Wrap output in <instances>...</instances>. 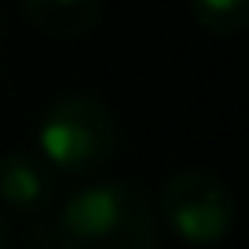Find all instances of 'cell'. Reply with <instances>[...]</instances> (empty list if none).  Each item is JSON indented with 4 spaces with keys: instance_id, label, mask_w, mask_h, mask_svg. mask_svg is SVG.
Returning <instances> with one entry per match:
<instances>
[{
    "instance_id": "obj_4",
    "label": "cell",
    "mask_w": 249,
    "mask_h": 249,
    "mask_svg": "<svg viewBox=\"0 0 249 249\" xmlns=\"http://www.w3.org/2000/svg\"><path fill=\"white\" fill-rule=\"evenodd\" d=\"M59 191V172L37 150L0 154V202L18 216H40L52 209Z\"/></svg>"
},
{
    "instance_id": "obj_3",
    "label": "cell",
    "mask_w": 249,
    "mask_h": 249,
    "mask_svg": "<svg viewBox=\"0 0 249 249\" xmlns=\"http://www.w3.org/2000/svg\"><path fill=\"white\" fill-rule=\"evenodd\" d=\"M154 216H161L172 238L209 249L231 234L238 205H234L231 187L220 176H213L205 169H183L165 179Z\"/></svg>"
},
{
    "instance_id": "obj_7",
    "label": "cell",
    "mask_w": 249,
    "mask_h": 249,
    "mask_svg": "<svg viewBox=\"0 0 249 249\" xmlns=\"http://www.w3.org/2000/svg\"><path fill=\"white\" fill-rule=\"evenodd\" d=\"M11 242V231H8V220H4V213H0V249H8Z\"/></svg>"
},
{
    "instance_id": "obj_6",
    "label": "cell",
    "mask_w": 249,
    "mask_h": 249,
    "mask_svg": "<svg viewBox=\"0 0 249 249\" xmlns=\"http://www.w3.org/2000/svg\"><path fill=\"white\" fill-rule=\"evenodd\" d=\"M191 4V15L202 30L209 33H238L249 22V0H187Z\"/></svg>"
},
{
    "instance_id": "obj_5",
    "label": "cell",
    "mask_w": 249,
    "mask_h": 249,
    "mask_svg": "<svg viewBox=\"0 0 249 249\" xmlns=\"http://www.w3.org/2000/svg\"><path fill=\"white\" fill-rule=\"evenodd\" d=\"M18 4L40 33L59 40L88 37L103 18V0H18Z\"/></svg>"
},
{
    "instance_id": "obj_1",
    "label": "cell",
    "mask_w": 249,
    "mask_h": 249,
    "mask_svg": "<svg viewBox=\"0 0 249 249\" xmlns=\"http://www.w3.org/2000/svg\"><path fill=\"white\" fill-rule=\"evenodd\" d=\"M55 242L59 249H161L154 205L124 179L73 191L55 216Z\"/></svg>"
},
{
    "instance_id": "obj_2",
    "label": "cell",
    "mask_w": 249,
    "mask_h": 249,
    "mask_svg": "<svg viewBox=\"0 0 249 249\" xmlns=\"http://www.w3.org/2000/svg\"><path fill=\"white\" fill-rule=\"evenodd\" d=\"M37 154L59 176H92L117 154V121L92 92H62L44 107Z\"/></svg>"
}]
</instances>
